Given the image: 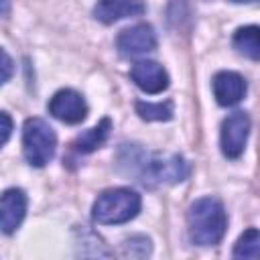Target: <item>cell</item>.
<instances>
[{
  "instance_id": "obj_19",
  "label": "cell",
  "mask_w": 260,
  "mask_h": 260,
  "mask_svg": "<svg viewBox=\"0 0 260 260\" xmlns=\"http://www.w3.org/2000/svg\"><path fill=\"white\" fill-rule=\"evenodd\" d=\"M232 2H238L240 4V2H254V0H232Z\"/></svg>"
},
{
  "instance_id": "obj_18",
  "label": "cell",
  "mask_w": 260,
  "mask_h": 260,
  "mask_svg": "<svg viewBox=\"0 0 260 260\" xmlns=\"http://www.w3.org/2000/svg\"><path fill=\"white\" fill-rule=\"evenodd\" d=\"M8 4H10V0H0V16H4V14H6Z\"/></svg>"
},
{
  "instance_id": "obj_11",
  "label": "cell",
  "mask_w": 260,
  "mask_h": 260,
  "mask_svg": "<svg viewBox=\"0 0 260 260\" xmlns=\"http://www.w3.org/2000/svg\"><path fill=\"white\" fill-rule=\"evenodd\" d=\"M144 0H98L93 6V16L104 24H114L124 18L144 14Z\"/></svg>"
},
{
  "instance_id": "obj_9",
  "label": "cell",
  "mask_w": 260,
  "mask_h": 260,
  "mask_svg": "<svg viewBox=\"0 0 260 260\" xmlns=\"http://www.w3.org/2000/svg\"><path fill=\"white\" fill-rule=\"evenodd\" d=\"M130 77L144 93H160L169 87V73L156 61H136L130 69Z\"/></svg>"
},
{
  "instance_id": "obj_13",
  "label": "cell",
  "mask_w": 260,
  "mask_h": 260,
  "mask_svg": "<svg viewBox=\"0 0 260 260\" xmlns=\"http://www.w3.org/2000/svg\"><path fill=\"white\" fill-rule=\"evenodd\" d=\"M110 128H112V120H110V118L100 120L93 128H89L87 132H83L81 136L75 138L73 148H75L77 152H85V154L91 152V150H95V148H100V146L106 142V138H108V134H110Z\"/></svg>"
},
{
  "instance_id": "obj_3",
  "label": "cell",
  "mask_w": 260,
  "mask_h": 260,
  "mask_svg": "<svg viewBox=\"0 0 260 260\" xmlns=\"http://www.w3.org/2000/svg\"><path fill=\"white\" fill-rule=\"evenodd\" d=\"M57 148V134L43 118H28L22 126V152L28 165L45 167Z\"/></svg>"
},
{
  "instance_id": "obj_12",
  "label": "cell",
  "mask_w": 260,
  "mask_h": 260,
  "mask_svg": "<svg viewBox=\"0 0 260 260\" xmlns=\"http://www.w3.org/2000/svg\"><path fill=\"white\" fill-rule=\"evenodd\" d=\"M234 47L244 57H248L252 61H258L260 59V28L256 24L240 26L234 35Z\"/></svg>"
},
{
  "instance_id": "obj_10",
  "label": "cell",
  "mask_w": 260,
  "mask_h": 260,
  "mask_svg": "<svg viewBox=\"0 0 260 260\" xmlns=\"http://www.w3.org/2000/svg\"><path fill=\"white\" fill-rule=\"evenodd\" d=\"M213 98L219 106H236L246 95V79L236 71H217L211 79Z\"/></svg>"
},
{
  "instance_id": "obj_17",
  "label": "cell",
  "mask_w": 260,
  "mask_h": 260,
  "mask_svg": "<svg viewBox=\"0 0 260 260\" xmlns=\"http://www.w3.org/2000/svg\"><path fill=\"white\" fill-rule=\"evenodd\" d=\"M12 134V118L6 112H0V148L8 142Z\"/></svg>"
},
{
  "instance_id": "obj_16",
  "label": "cell",
  "mask_w": 260,
  "mask_h": 260,
  "mask_svg": "<svg viewBox=\"0 0 260 260\" xmlns=\"http://www.w3.org/2000/svg\"><path fill=\"white\" fill-rule=\"evenodd\" d=\"M12 73H14V63L10 55L4 49H0V85H4L12 77Z\"/></svg>"
},
{
  "instance_id": "obj_2",
  "label": "cell",
  "mask_w": 260,
  "mask_h": 260,
  "mask_svg": "<svg viewBox=\"0 0 260 260\" xmlns=\"http://www.w3.org/2000/svg\"><path fill=\"white\" fill-rule=\"evenodd\" d=\"M140 205H142L140 195L134 189H128V187L106 189L93 201L91 217H93V221H98L102 225L126 223L138 215Z\"/></svg>"
},
{
  "instance_id": "obj_15",
  "label": "cell",
  "mask_w": 260,
  "mask_h": 260,
  "mask_svg": "<svg viewBox=\"0 0 260 260\" xmlns=\"http://www.w3.org/2000/svg\"><path fill=\"white\" fill-rule=\"evenodd\" d=\"M258 244H260V236L256 228H248L236 242L234 246V258H250L256 260L258 258Z\"/></svg>"
},
{
  "instance_id": "obj_1",
  "label": "cell",
  "mask_w": 260,
  "mask_h": 260,
  "mask_svg": "<svg viewBox=\"0 0 260 260\" xmlns=\"http://www.w3.org/2000/svg\"><path fill=\"white\" fill-rule=\"evenodd\" d=\"M228 228V215L215 197H201L187 211L189 240L197 246H215L221 242Z\"/></svg>"
},
{
  "instance_id": "obj_5",
  "label": "cell",
  "mask_w": 260,
  "mask_h": 260,
  "mask_svg": "<svg viewBox=\"0 0 260 260\" xmlns=\"http://www.w3.org/2000/svg\"><path fill=\"white\" fill-rule=\"evenodd\" d=\"M250 134V118L246 112H234L221 122L219 130V146L225 158H240Z\"/></svg>"
},
{
  "instance_id": "obj_6",
  "label": "cell",
  "mask_w": 260,
  "mask_h": 260,
  "mask_svg": "<svg viewBox=\"0 0 260 260\" xmlns=\"http://www.w3.org/2000/svg\"><path fill=\"white\" fill-rule=\"evenodd\" d=\"M49 114L65 124H79L87 116V104L75 89H59L49 100Z\"/></svg>"
},
{
  "instance_id": "obj_8",
  "label": "cell",
  "mask_w": 260,
  "mask_h": 260,
  "mask_svg": "<svg viewBox=\"0 0 260 260\" xmlns=\"http://www.w3.org/2000/svg\"><path fill=\"white\" fill-rule=\"evenodd\" d=\"M26 215V195L22 189L10 187L0 195V232L14 234Z\"/></svg>"
},
{
  "instance_id": "obj_7",
  "label": "cell",
  "mask_w": 260,
  "mask_h": 260,
  "mask_svg": "<svg viewBox=\"0 0 260 260\" xmlns=\"http://www.w3.org/2000/svg\"><path fill=\"white\" fill-rule=\"evenodd\" d=\"M116 47H118L120 55H124V57L146 55L156 49V32L150 24H144V22L134 24L130 28H124L118 35Z\"/></svg>"
},
{
  "instance_id": "obj_4",
  "label": "cell",
  "mask_w": 260,
  "mask_h": 260,
  "mask_svg": "<svg viewBox=\"0 0 260 260\" xmlns=\"http://www.w3.org/2000/svg\"><path fill=\"white\" fill-rule=\"evenodd\" d=\"M142 181L158 183H181L189 177V165L179 154H152L140 162Z\"/></svg>"
},
{
  "instance_id": "obj_14",
  "label": "cell",
  "mask_w": 260,
  "mask_h": 260,
  "mask_svg": "<svg viewBox=\"0 0 260 260\" xmlns=\"http://www.w3.org/2000/svg\"><path fill=\"white\" fill-rule=\"evenodd\" d=\"M136 112L142 120L148 122H162L173 118V102H136Z\"/></svg>"
}]
</instances>
